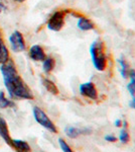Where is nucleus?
I'll return each instance as SVG.
<instances>
[{
  "label": "nucleus",
  "instance_id": "1",
  "mask_svg": "<svg viewBox=\"0 0 135 152\" xmlns=\"http://www.w3.org/2000/svg\"><path fill=\"white\" fill-rule=\"evenodd\" d=\"M0 71L3 76L4 85L11 99H33L30 88L17 72L15 64L11 59L0 65Z\"/></svg>",
  "mask_w": 135,
  "mask_h": 152
},
{
  "label": "nucleus",
  "instance_id": "2",
  "mask_svg": "<svg viewBox=\"0 0 135 152\" xmlns=\"http://www.w3.org/2000/svg\"><path fill=\"white\" fill-rule=\"evenodd\" d=\"M90 55L95 69L102 72L108 66V58L106 56V47L102 40H96L90 47Z\"/></svg>",
  "mask_w": 135,
  "mask_h": 152
},
{
  "label": "nucleus",
  "instance_id": "3",
  "mask_svg": "<svg viewBox=\"0 0 135 152\" xmlns=\"http://www.w3.org/2000/svg\"><path fill=\"white\" fill-rule=\"evenodd\" d=\"M32 114L34 117V120L40 125L41 127H43L48 131H50L51 133L56 134L58 133V128L56 127L55 123L48 118V115L45 114L40 107H32Z\"/></svg>",
  "mask_w": 135,
  "mask_h": 152
},
{
  "label": "nucleus",
  "instance_id": "4",
  "mask_svg": "<svg viewBox=\"0 0 135 152\" xmlns=\"http://www.w3.org/2000/svg\"><path fill=\"white\" fill-rule=\"evenodd\" d=\"M67 13V10H56L53 12L51 15V18H48V23H46L48 28L53 31H62L64 26H65V19Z\"/></svg>",
  "mask_w": 135,
  "mask_h": 152
},
{
  "label": "nucleus",
  "instance_id": "5",
  "mask_svg": "<svg viewBox=\"0 0 135 152\" xmlns=\"http://www.w3.org/2000/svg\"><path fill=\"white\" fill-rule=\"evenodd\" d=\"M9 44H10L12 52L14 53L23 52L26 48L25 41H24L22 34L18 31H13L10 35V37H9Z\"/></svg>",
  "mask_w": 135,
  "mask_h": 152
},
{
  "label": "nucleus",
  "instance_id": "6",
  "mask_svg": "<svg viewBox=\"0 0 135 152\" xmlns=\"http://www.w3.org/2000/svg\"><path fill=\"white\" fill-rule=\"evenodd\" d=\"M80 94L84 97H87L91 100H97L98 99V90L96 85L93 82H84L80 84L79 87Z\"/></svg>",
  "mask_w": 135,
  "mask_h": 152
},
{
  "label": "nucleus",
  "instance_id": "7",
  "mask_svg": "<svg viewBox=\"0 0 135 152\" xmlns=\"http://www.w3.org/2000/svg\"><path fill=\"white\" fill-rule=\"evenodd\" d=\"M29 58L35 62H43L46 58V54L45 52V49L40 45H33L29 48L28 51Z\"/></svg>",
  "mask_w": 135,
  "mask_h": 152
},
{
  "label": "nucleus",
  "instance_id": "8",
  "mask_svg": "<svg viewBox=\"0 0 135 152\" xmlns=\"http://www.w3.org/2000/svg\"><path fill=\"white\" fill-rule=\"evenodd\" d=\"M67 136L71 139H76L82 135H90L92 133V130L89 128H78V127L69 126L65 129Z\"/></svg>",
  "mask_w": 135,
  "mask_h": 152
},
{
  "label": "nucleus",
  "instance_id": "9",
  "mask_svg": "<svg viewBox=\"0 0 135 152\" xmlns=\"http://www.w3.org/2000/svg\"><path fill=\"white\" fill-rule=\"evenodd\" d=\"M77 26H78V28L83 31H92V29H95V28H96L95 23H93L90 18H86L84 15H81L80 18H78Z\"/></svg>",
  "mask_w": 135,
  "mask_h": 152
},
{
  "label": "nucleus",
  "instance_id": "10",
  "mask_svg": "<svg viewBox=\"0 0 135 152\" xmlns=\"http://www.w3.org/2000/svg\"><path fill=\"white\" fill-rule=\"evenodd\" d=\"M0 137L5 141V143L8 144L9 146H11L12 144V139L9 134L8 126H7L6 121L0 116Z\"/></svg>",
  "mask_w": 135,
  "mask_h": 152
},
{
  "label": "nucleus",
  "instance_id": "11",
  "mask_svg": "<svg viewBox=\"0 0 135 152\" xmlns=\"http://www.w3.org/2000/svg\"><path fill=\"white\" fill-rule=\"evenodd\" d=\"M11 147L16 152H31V148L26 141L20 139H12Z\"/></svg>",
  "mask_w": 135,
  "mask_h": 152
},
{
  "label": "nucleus",
  "instance_id": "12",
  "mask_svg": "<svg viewBox=\"0 0 135 152\" xmlns=\"http://www.w3.org/2000/svg\"><path fill=\"white\" fill-rule=\"evenodd\" d=\"M43 85L45 86V89L51 94L58 95V94H60V90H58L56 84L53 81H51V79H48V78H43Z\"/></svg>",
  "mask_w": 135,
  "mask_h": 152
},
{
  "label": "nucleus",
  "instance_id": "13",
  "mask_svg": "<svg viewBox=\"0 0 135 152\" xmlns=\"http://www.w3.org/2000/svg\"><path fill=\"white\" fill-rule=\"evenodd\" d=\"M118 63L120 65V72H121L122 77H123L124 79L129 78V73H130V70H131L129 63L127 62V61L125 60V58H123V57H121L119 59Z\"/></svg>",
  "mask_w": 135,
  "mask_h": 152
},
{
  "label": "nucleus",
  "instance_id": "14",
  "mask_svg": "<svg viewBox=\"0 0 135 152\" xmlns=\"http://www.w3.org/2000/svg\"><path fill=\"white\" fill-rule=\"evenodd\" d=\"M9 59H10V57H9L8 49L6 48L5 44H4V41L2 40V38L0 37V65L5 63Z\"/></svg>",
  "mask_w": 135,
  "mask_h": 152
},
{
  "label": "nucleus",
  "instance_id": "15",
  "mask_svg": "<svg viewBox=\"0 0 135 152\" xmlns=\"http://www.w3.org/2000/svg\"><path fill=\"white\" fill-rule=\"evenodd\" d=\"M56 67V60L51 56H46V58L45 59V61L43 62V71L48 74V73L53 72V70Z\"/></svg>",
  "mask_w": 135,
  "mask_h": 152
},
{
  "label": "nucleus",
  "instance_id": "16",
  "mask_svg": "<svg viewBox=\"0 0 135 152\" xmlns=\"http://www.w3.org/2000/svg\"><path fill=\"white\" fill-rule=\"evenodd\" d=\"M15 102L11 99H8L5 97V94H4L3 91H0V109L4 110L7 109V107H15Z\"/></svg>",
  "mask_w": 135,
  "mask_h": 152
},
{
  "label": "nucleus",
  "instance_id": "17",
  "mask_svg": "<svg viewBox=\"0 0 135 152\" xmlns=\"http://www.w3.org/2000/svg\"><path fill=\"white\" fill-rule=\"evenodd\" d=\"M129 78H130V82L128 83L127 85V89H128L129 94L134 96L135 95V70L132 69L130 70V73H129Z\"/></svg>",
  "mask_w": 135,
  "mask_h": 152
},
{
  "label": "nucleus",
  "instance_id": "18",
  "mask_svg": "<svg viewBox=\"0 0 135 152\" xmlns=\"http://www.w3.org/2000/svg\"><path fill=\"white\" fill-rule=\"evenodd\" d=\"M119 140L122 144H127L130 141V135L127 128H123L119 134Z\"/></svg>",
  "mask_w": 135,
  "mask_h": 152
},
{
  "label": "nucleus",
  "instance_id": "19",
  "mask_svg": "<svg viewBox=\"0 0 135 152\" xmlns=\"http://www.w3.org/2000/svg\"><path fill=\"white\" fill-rule=\"evenodd\" d=\"M105 140L108 142H111V143H114V142L117 141V137L114 136V135H106L105 136Z\"/></svg>",
  "mask_w": 135,
  "mask_h": 152
},
{
  "label": "nucleus",
  "instance_id": "20",
  "mask_svg": "<svg viewBox=\"0 0 135 152\" xmlns=\"http://www.w3.org/2000/svg\"><path fill=\"white\" fill-rule=\"evenodd\" d=\"M7 10V5L6 2L4 0H0V12Z\"/></svg>",
  "mask_w": 135,
  "mask_h": 152
},
{
  "label": "nucleus",
  "instance_id": "21",
  "mask_svg": "<svg viewBox=\"0 0 135 152\" xmlns=\"http://www.w3.org/2000/svg\"><path fill=\"white\" fill-rule=\"evenodd\" d=\"M122 123H123V121L120 119H117L116 121H115V126L116 127H121L122 126Z\"/></svg>",
  "mask_w": 135,
  "mask_h": 152
},
{
  "label": "nucleus",
  "instance_id": "22",
  "mask_svg": "<svg viewBox=\"0 0 135 152\" xmlns=\"http://www.w3.org/2000/svg\"><path fill=\"white\" fill-rule=\"evenodd\" d=\"M130 107H132V109H134L135 110V95L133 96V99H132V100L130 102V104H129Z\"/></svg>",
  "mask_w": 135,
  "mask_h": 152
},
{
  "label": "nucleus",
  "instance_id": "23",
  "mask_svg": "<svg viewBox=\"0 0 135 152\" xmlns=\"http://www.w3.org/2000/svg\"><path fill=\"white\" fill-rule=\"evenodd\" d=\"M14 2H19V3H21V2H24L26 1V0H13Z\"/></svg>",
  "mask_w": 135,
  "mask_h": 152
},
{
  "label": "nucleus",
  "instance_id": "24",
  "mask_svg": "<svg viewBox=\"0 0 135 152\" xmlns=\"http://www.w3.org/2000/svg\"><path fill=\"white\" fill-rule=\"evenodd\" d=\"M0 37H1V31H0Z\"/></svg>",
  "mask_w": 135,
  "mask_h": 152
},
{
  "label": "nucleus",
  "instance_id": "25",
  "mask_svg": "<svg viewBox=\"0 0 135 152\" xmlns=\"http://www.w3.org/2000/svg\"><path fill=\"white\" fill-rule=\"evenodd\" d=\"M70 152H74V151H70Z\"/></svg>",
  "mask_w": 135,
  "mask_h": 152
}]
</instances>
